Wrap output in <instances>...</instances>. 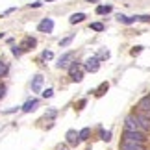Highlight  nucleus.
<instances>
[{"mask_svg": "<svg viewBox=\"0 0 150 150\" xmlns=\"http://www.w3.org/2000/svg\"><path fill=\"white\" fill-rule=\"evenodd\" d=\"M122 141H130V143H143V145H145L146 135H145V132H126V130H124V134H122Z\"/></svg>", "mask_w": 150, "mask_h": 150, "instance_id": "obj_1", "label": "nucleus"}, {"mask_svg": "<svg viewBox=\"0 0 150 150\" xmlns=\"http://www.w3.org/2000/svg\"><path fill=\"white\" fill-rule=\"evenodd\" d=\"M124 130H126V132H143L139 120L135 119V115H130V117H126V120H124Z\"/></svg>", "mask_w": 150, "mask_h": 150, "instance_id": "obj_2", "label": "nucleus"}, {"mask_svg": "<svg viewBox=\"0 0 150 150\" xmlns=\"http://www.w3.org/2000/svg\"><path fill=\"white\" fill-rule=\"evenodd\" d=\"M37 30L41 33H50L52 30H54V21H52V19H43L41 22H39Z\"/></svg>", "mask_w": 150, "mask_h": 150, "instance_id": "obj_3", "label": "nucleus"}, {"mask_svg": "<svg viewBox=\"0 0 150 150\" xmlns=\"http://www.w3.org/2000/svg\"><path fill=\"white\" fill-rule=\"evenodd\" d=\"M85 69H87L89 72H96V71L100 69V59H98L96 56H95V57H89V59L85 61Z\"/></svg>", "mask_w": 150, "mask_h": 150, "instance_id": "obj_4", "label": "nucleus"}, {"mask_svg": "<svg viewBox=\"0 0 150 150\" xmlns=\"http://www.w3.org/2000/svg\"><path fill=\"white\" fill-rule=\"evenodd\" d=\"M72 59H74V52H65V54L57 59V67H59V69H65Z\"/></svg>", "mask_w": 150, "mask_h": 150, "instance_id": "obj_5", "label": "nucleus"}, {"mask_svg": "<svg viewBox=\"0 0 150 150\" xmlns=\"http://www.w3.org/2000/svg\"><path fill=\"white\" fill-rule=\"evenodd\" d=\"M137 109H139V111H143V113H148V115H150V95L143 96V98L137 102Z\"/></svg>", "mask_w": 150, "mask_h": 150, "instance_id": "obj_6", "label": "nucleus"}, {"mask_svg": "<svg viewBox=\"0 0 150 150\" xmlns=\"http://www.w3.org/2000/svg\"><path fill=\"white\" fill-rule=\"evenodd\" d=\"M120 150H145V145H143V143L122 141V143H120Z\"/></svg>", "mask_w": 150, "mask_h": 150, "instance_id": "obj_7", "label": "nucleus"}, {"mask_svg": "<svg viewBox=\"0 0 150 150\" xmlns=\"http://www.w3.org/2000/svg\"><path fill=\"white\" fill-rule=\"evenodd\" d=\"M67 143H69V145H78V143H82V141H80V134H78V132L76 130H69L67 132Z\"/></svg>", "mask_w": 150, "mask_h": 150, "instance_id": "obj_8", "label": "nucleus"}, {"mask_svg": "<svg viewBox=\"0 0 150 150\" xmlns=\"http://www.w3.org/2000/svg\"><path fill=\"white\" fill-rule=\"evenodd\" d=\"M37 106H39V100H37V98H32V100H28L24 106H22V111H24V113H30V111H33Z\"/></svg>", "mask_w": 150, "mask_h": 150, "instance_id": "obj_9", "label": "nucleus"}, {"mask_svg": "<svg viewBox=\"0 0 150 150\" xmlns=\"http://www.w3.org/2000/svg\"><path fill=\"white\" fill-rule=\"evenodd\" d=\"M35 45H37V41H35L33 37H24V41L21 43V48H22V50H30V48L35 47Z\"/></svg>", "mask_w": 150, "mask_h": 150, "instance_id": "obj_10", "label": "nucleus"}, {"mask_svg": "<svg viewBox=\"0 0 150 150\" xmlns=\"http://www.w3.org/2000/svg\"><path fill=\"white\" fill-rule=\"evenodd\" d=\"M41 85H43V76H41V74H37V76L32 80V91L39 93V91H41Z\"/></svg>", "mask_w": 150, "mask_h": 150, "instance_id": "obj_11", "label": "nucleus"}, {"mask_svg": "<svg viewBox=\"0 0 150 150\" xmlns=\"http://www.w3.org/2000/svg\"><path fill=\"white\" fill-rule=\"evenodd\" d=\"M117 19L122 22V24H134L137 21V17H126V15H117Z\"/></svg>", "mask_w": 150, "mask_h": 150, "instance_id": "obj_12", "label": "nucleus"}, {"mask_svg": "<svg viewBox=\"0 0 150 150\" xmlns=\"http://www.w3.org/2000/svg\"><path fill=\"white\" fill-rule=\"evenodd\" d=\"M83 19H85V15H83V13H74V15H71L69 22H71V24H78V22H82Z\"/></svg>", "mask_w": 150, "mask_h": 150, "instance_id": "obj_13", "label": "nucleus"}, {"mask_svg": "<svg viewBox=\"0 0 150 150\" xmlns=\"http://www.w3.org/2000/svg\"><path fill=\"white\" fill-rule=\"evenodd\" d=\"M78 134H80V141H87L89 135H91V128H83V130H80Z\"/></svg>", "mask_w": 150, "mask_h": 150, "instance_id": "obj_14", "label": "nucleus"}, {"mask_svg": "<svg viewBox=\"0 0 150 150\" xmlns=\"http://www.w3.org/2000/svg\"><path fill=\"white\" fill-rule=\"evenodd\" d=\"M8 63H6L4 59H0V78H2V76H6V74H8Z\"/></svg>", "mask_w": 150, "mask_h": 150, "instance_id": "obj_15", "label": "nucleus"}, {"mask_svg": "<svg viewBox=\"0 0 150 150\" xmlns=\"http://www.w3.org/2000/svg\"><path fill=\"white\" fill-rule=\"evenodd\" d=\"M71 78H72V82H82V80H83V72L82 71H76V72L71 74Z\"/></svg>", "mask_w": 150, "mask_h": 150, "instance_id": "obj_16", "label": "nucleus"}, {"mask_svg": "<svg viewBox=\"0 0 150 150\" xmlns=\"http://www.w3.org/2000/svg\"><path fill=\"white\" fill-rule=\"evenodd\" d=\"M100 139L106 141V143L111 141V132H109V130H102V132H100Z\"/></svg>", "mask_w": 150, "mask_h": 150, "instance_id": "obj_17", "label": "nucleus"}, {"mask_svg": "<svg viewBox=\"0 0 150 150\" xmlns=\"http://www.w3.org/2000/svg\"><path fill=\"white\" fill-rule=\"evenodd\" d=\"M109 11H111V6H98V8H96V13H98V15L109 13Z\"/></svg>", "mask_w": 150, "mask_h": 150, "instance_id": "obj_18", "label": "nucleus"}, {"mask_svg": "<svg viewBox=\"0 0 150 150\" xmlns=\"http://www.w3.org/2000/svg\"><path fill=\"white\" fill-rule=\"evenodd\" d=\"M91 30H95V32H102V30H104V24H102V22H93V24H91Z\"/></svg>", "mask_w": 150, "mask_h": 150, "instance_id": "obj_19", "label": "nucleus"}, {"mask_svg": "<svg viewBox=\"0 0 150 150\" xmlns=\"http://www.w3.org/2000/svg\"><path fill=\"white\" fill-rule=\"evenodd\" d=\"M72 37H74V35H69V37H65V39H61V41H59V47H67V45H71Z\"/></svg>", "mask_w": 150, "mask_h": 150, "instance_id": "obj_20", "label": "nucleus"}, {"mask_svg": "<svg viewBox=\"0 0 150 150\" xmlns=\"http://www.w3.org/2000/svg\"><path fill=\"white\" fill-rule=\"evenodd\" d=\"M76 71H80V63L78 61H72L71 69H69V74H72V72H76Z\"/></svg>", "mask_w": 150, "mask_h": 150, "instance_id": "obj_21", "label": "nucleus"}, {"mask_svg": "<svg viewBox=\"0 0 150 150\" xmlns=\"http://www.w3.org/2000/svg\"><path fill=\"white\" fill-rule=\"evenodd\" d=\"M11 52H13V56H17V57H19V56H21L24 50H22L21 47H13V48H11Z\"/></svg>", "mask_w": 150, "mask_h": 150, "instance_id": "obj_22", "label": "nucleus"}, {"mask_svg": "<svg viewBox=\"0 0 150 150\" xmlns=\"http://www.w3.org/2000/svg\"><path fill=\"white\" fill-rule=\"evenodd\" d=\"M108 87H109L108 83H102L100 87H98V91H96V95H104V91H108Z\"/></svg>", "mask_w": 150, "mask_h": 150, "instance_id": "obj_23", "label": "nucleus"}, {"mask_svg": "<svg viewBox=\"0 0 150 150\" xmlns=\"http://www.w3.org/2000/svg\"><path fill=\"white\" fill-rule=\"evenodd\" d=\"M52 95H54V91H52L50 87H48V89H45V91H43V96H45V98H50V96H52Z\"/></svg>", "mask_w": 150, "mask_h": 150, "instance_id": "obj_24", "label": "nucleus"}, {"mask_svg": "<svg viewBox=\"0 0 150 150\" xmlns=\"http://www.w3.org/2000/svg\"><path fill=\"white\" fill-rule=\"evenodd\" d=\"M52 56H54V54H52L50 50H45V52H43V59H47V61L52 59Z\"/></svg>", "mask_w": 150, "mask_h": 150, "instance_id": "obj_25", "label": "nucleus"}, {"mask_svg": "<svg viewBox=\"0 0 150 150\" xmlns=\"http://www.w3.org/2000/svg\"><path fill=\"white\" fill-rule=\"evenodd\" d=\"M108 57H109V52L108 50H102L100 56H98V59H108Z\"/></svg>", "mask_w": 150, "mask_h": 150, "instance_id": "obj_26", "label": "nucleus"}, {"mask_svg": "<svg viewBox=\"0 0 150 150\" xmlns=\"http://www.w3.org/2000/svg\"><path fill=\"white\" fill-rule=\"evenodd\" d=\"M4 95H6V85H4V83H0V100L4 98Z\"/></svg>", "mask_w": 150, "mask_h": 150, "instance_id": "obj_27", "label": "nucleus"}, {"mask_svg": "<svg viewBox=\"0 0 150 150\" xmlns=\"http://www.w3.org/2000/svg\"><path fill=\"white\" fill-rule=\"evenodd\" d=\"M137 21H143V22H150V15H143V17H137Z\"/></svg>", "mask_w": 150, "mask_h": 150, "instance_id": "obj_28", "label": "nucleus"}, {"mask_svg": "<svg viewBox=\"0 0 150 150\" xmlns=\"http://www.w3.org/2000/svg\"><path fill=\"white\" fill-rule=\"evenodd\" d=\"M143 50V47H135L134 50H132V56H135V54H139V52Z\"/></svg>", "mask_w": 150, "mask_h": 150, "instance_id": "obj_29", "label": "nucleus"}, {"mask_svg": "<svg viewBox=\"0 0 150 150\" xmlns=\"http://www.w3.org/2000/svg\"><path fill=\"white\" fill-rule=\"evenodd\" d=\"M56 150H67V148H65V146H57Z\"/></svg>", "mask_w": 150, "mask_h": 150, "instance_id": "obj_30", "label": "nucleus"}, {"mask_svg": "<svg viewBox=\"0 0 150 150\" xmlns=\"http://www.w3.org/2000/svg\"><path fill=\"white\" fill-rule=\"evenodd\" d=\"M87 2H98V0H87Z\"/></svg>", "mask_w": 150, "mask_h": 150, "instance_id": "obj_31", "label": "nucleus"}, {"mask_svg": "<svg viewBox=\"0 0 150 150\" xmlns=\"http://www.w3.org/2000/svg\"><path fill=\"white\" fill-rule=\"evenodd\" d=\"M47 2H54V0H47Z\"/></svg>", "mask_w": 150, "mask_h": 150, "instance_id": "obj_32", "label": "nucleus"}, {"mask_svg": "<svg viewBox=\"0 0 150 150\" xmlns=\"http://www.w3.org/2000/svg\"><path fill=\"white\" fill-rule=\"evenodd\" d=\"M2 35H4V33H0V37H2Z\"/></svg>", "mask_w": 150, "mask_h": 150, "instance_id": "obj_33", "label": "nucleus"}]
</instances>
